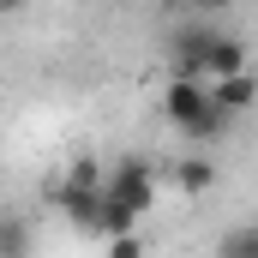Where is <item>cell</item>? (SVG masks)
<instances>
[{"instance_id":"5b68a950","label":"cell","mask_w":258,"mask_h":258,"mask_svg":"<svg viewBox=\"0 0 258 258\" xmlns=\"http://www.w3.org/2000/svg\"><path fill=\"white\" fill-rule=\"evenodd\" d=\"M174 180H180V192H210V186H216V168H210L204 156H186V162L174 168Z\"/></svg>"},{"instance_id":"8fae6325","label":"cell","mask_w":258,"mask_h":258,"mask_svg":"<svg viewBox=\"0 0 258 258\" xmlns=\"http://www.w3.org/2000/svg\"><path fill=\"white\" fill-rule=\"evenodd\" d=\"M0 258H30V252H0Z\"/></svg>"},{"instance_id":"52a82bcc","label":"cell","mask_w":258,"mask_h":258,"mask_svg":"<svg viewBox=\"0 0 258 258\" xmlns=\"http://www.w3.org/2000/svg\"><path fill=\"white\" fill-rule=\"evenodd\" d=\"M108 258H144V240H138V228H132V234H114V240H108Z\"/></svg>"},{"instance_id":"8992f818","label":"cell","mask_w":258,"mask_h":258,"mask_svg":"<svg viewBox=\"0 0 258 258\" xmlns=\"http://www.w3.org/2000/svg\"><path fill=\"white\" fill-rule=\"evenodd\" d=\"M222 258H258V222H234L222 234Z\"/></svg>"},{"instance_id":"7a4b0ae2","label":"cell","mask_w":258,"mask_h":258,"mask_svg":"<svg viewBox=\"0 0 258 258\" xmlns=\"http://www.w3.org/2000/svg\"><path fill=\"white\" fill-rule=\"evenodd\" d=\"M102 192L114 198L120 210H132V216H144V210L156 204V174H150V162H138V156H126V162H114V168L102 174Z\"/></svg>"},{"instance_id":"6da1fadb","label":"cell","mask_w":258,"mask_h":258,"mask_svg":"<svg viewBox=\"0 0 258 258\" xmlns=\"http://www.w3.org/2000/svg\"><path fill=\"white\" fill-rule=\"evenodd\" d=\"M162 114H168V126L186 132L192 144H210V138H222V132L234 126V120L210 102V84H204V78H168V90H162Z\"/></svg>"},{"instance_id":"ba28073f","label":"cell","mask_w":258,"mask_h":258,"mask_svg":"<svg viewBox=\"0 0 258 258\" xmlns=\"http://www.w3.org/2000/svg\"><path fill=\"white\" fill-rule=\"evenodd\" d=\"M0 252H24V222H0Z\"/></svg>"},{"instance_id":"9c48e42d","label":"cell","mask_w":258,"mask_h":258,"mask_svg":"<svg viewBox=\"0 0 258 258\" xmlns=\"http://www.w3.org/2000/svg\"><path fill=\"white\" fill-rule=\"evenodd\" d=\"M30 0H0V18H12V12H24Z\"/></svg>"},{"instance_id":"277c9868","label":"cell","mask_w":258,"mask_h":258,"mask_svg":"<svg viewBox=\"0 0 258 258\" xmlns=\"http://www.w3.org/2000/svg\"><path fill=\"white\" fill-rule=\"evenodd\" d=\"M210 102H216L228 120H234V114H246V108L258 102V78H252V72H234V78H210Z\"/></svg>"},{"instance_id":"30bf717a","label":"cell","mask_w":258,"mask_h":258,"mask_svg":"<svg viewBox=\"0 0 258 258\" xmlns=\"http://www.w3.org/2000/svg\"><path fill=\"white\" fill-rule=\"evenodd\" d=\"M198 6H228V0H198Z\"/></svg>"},{"instance_id":"3957f363","label":"cell","mask_w":258,"mask_h":258,"mask_svg":"<svg viewBox=\"0 0 258 258\" xmlns=\"http://www.w3.org/2000/svg\"><path fill=\"white\" fill-rule=\"evenodd\" d=\"M234 72H246V36L210 30V48H204V78H234Z\"/></svg>"}]
</instances>
